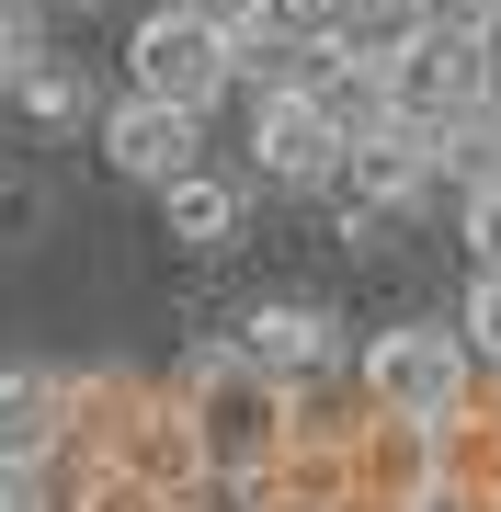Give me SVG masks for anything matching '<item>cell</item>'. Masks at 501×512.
I'll list each match as a JSON object with an SVG mask.
<instances>
[{
    "mask_svg": "<svg viewBox=\"0 0 501 512\" xmlns=\"http://www.w3.org/2000/svg\"><path fill=\"white\" fill-rule=\"evenodd\" d=\"M422 160H433V183H445L456 205L501 194V103H467V114H445V126H422Z\"/></svg>",
    "mask_w": 501,
    "mask_h": 512,
    "instance_id": "obj_11",
    "label": "cell"
},
{
    "mask_svg": "<svg viewBox=\"0 0 501 512\" xmlns=\"http://www.w3.org/2000/svg\"><path fill=\"white\" fill-rule=\"evenodd\" d=\"M171 205V239H240V183L228 171H183V183H160Z\"/></svg>",
    "mask_w": 501,
    "mask_h": 512,
    "instance_id": "obj_13",
    "label": "cell"
},
{
    "mask_svg": "<svg viewBox=\"0 0 501 512\" xmlns=\"http://www.w3.org/2000/svg\"><path fill=\"white\" fill-rule=\"evenodd\" d=\"M80 12H92V0H80Z\"/></svg>",
    "mask_w": 501,
    "mask_h": 512,
    "instance_id": "obj_21",
    "label": "cell"
},
{
    "mask_svg": "<svg viewBox=\"0 0 501 512\" xmlns=\"http://www.w3.org/2000/svg\"><path fill=\"white\" fill-rule=\"evenodd\" d=\"M342 478H353V501H365V512H399L410 490L445 478V444H433V421L365 410V421H353V444H342Z\"/></svg>",
    "mask_w": 501,
    "mask_h": 512,
    "instance_id": "obj_9",
    "label": "cell"
},
{
    "mask_svg": "<svg viewBox=\"0 0 501 512\" xmlns=\"http://www.w3.org/2000/svg\"><path fill=\"white\" fill-rule=\"evenodd\" d=\"M467 387H479V365H467L456 319H399V330L353 342V399L388 410V421H445Z\"/></svg>",
    "mask_w": 501,
    "mask_h": 512,
    "instance_id": "obj_2",
    "label": "cell"
},
{
    "mask_svg": "<svg viewBox=\"0 0 501 512\" xmlns=\"http://www.w3.org/2000/svg\"><path fill=\"white\" fill-rule=\"evenodd\" d=\"M456 342H467V365H479L501 387V274H467V308H456Z\"/></svg>",
    "mask_w": 501,
    "mask_h": 512,
    "instance_id": "obj_15",
    "label": "cell"
},
{
    "mask_svg": "<svg viewBox=\"0 0 501 512\" xmlns=\"http://www.w3.org/2000/svg\"><path fill=\"white\" fill-rule=\"evenodd\" d=\"M183 410H194L205 478H274V456H285V421H297V399H285L274 376H251L240 353H205V365L183 376Z\"/></svg>",
    "mask_w": 501,
    "mask_h": 512,
    "instance_id": "obj_1",
    "label": "cell"
},
{
    "mask_svg": "<svg viewBox=\"0 0 501 512\" xmlns=\"http://www.w3.org/2000/svg\"><path fill=\"white\" fill-rule=\"evenodd\" d=\"M57 512H171V501H160V490H137L114 456H69V501H57Z\"/></svg>",
    "mask_w": 501,
    "mask_h": 512,
    "instance_id": "obj_14",
    "label": "cell"
},
{
    "mask_svg": "<svg viewBox=\"0 0 501 512\" xmlns=\"http://www.w3.org/2000/svg\"><path fill=\"white\" fill-rule=\"evenodd\" d=\"M251 171H262V183H285V194H331L342 126H331L308 92H251Z\"/></svg>",
    "mask_w": 501,
    "mask_h": 512,
    "instance_id": "obj_6",
    "label": "cell"
},
{
    "mask_svg": "<svg viewBox=\"0 0 501 512\" xmlns=\"http://www.w3.org/2000/svg\"><path fill=\"white\" fill-rule=\"evenodd\" d=\"M433 444H445V478H456V490H479V501L501 512V399L467 387V399L433 421Z\"/></svg>",
    "mask_w": 501,
    "mask_h": 512,
    "instance_id": "obj_12",
    "label": "cell"
},
{
    "mask_svg": "<svg viewBox=\"0 0 501 512\" xmlns=\"http://www.w3.org/2000/svg\"><path fill=\"white\" fill-rule=\"evenodd\" d=\"M467 262H479V274H501V194H467Z\"/></svg>",
    "mask_w": 501,
    "mask_h": 512,
    "instance_id": "obj_18",
    "label": "cell"
},
{
    "mask_svg": "<svg viewBox=\"0 0 501 512\" xmlns=\"http://www.w3.org/2000/svg\"><path fill=\"white\" fill-rule=\"evenodd\" d=\"M171 12H194L217 46H251V35H274V0H171Z\"/></svg>",
    "mask_w": 501,
    "mask_h": 512,
    "instance_id": "obj_17",
    "label": "cell"
},
{
    "mask_svg": "<svg viewBox=\"0 0 501 512\" xmlns=\"http://www.w3.org/2000/svg\"><path fill=\"white\" fill-rule=\"evenodd\" d=\"M331 194H342V217L353 228H376V217H399V205H422L433 194V160H422V126H365V137H342V171H331Z\"/></svg>",
    "mask_w": 501,
    "mask_h": 512,
    "instance_id": "obj_7",
    "label": "cell"
},
{
    "mask_svg": "<svg viewBox=\"0 0 501 512\" xmlns=\"http://www.w3.org/2000/svg\"><path fill=\"white\" fill-rule=\"evenodd\" d=\"M376 80H388V114H399V126H445V114L479 103V35H456V23H410V35L376 57Z\"/></svg>",
    "mask_w": 501,
    "mask_h": 512,
    "instance_id": "obj_3",
    "label": "cell"
},
{
    "mask_svg": "<svg viewBox=\"0 0 501 512\" xmlns=\"http://www.w3.org/2000/svg\"><path fill=\"white\" fill-rule=\"evenodd\" d=\"M126 92L137 103H183V114H217V92H240L228 80V46L205 35L194 12H149L126 46Z\"/></svg>",
    "mask_w": 501,
    "mask_h": 512,
    "instance_id": "obj_4",
    "label": "cell"
},
{
    "mask_svg": "<svg viewBox=\"0 0 501 512\" xmlns=\"http://www.w3.org/2000/svg\"><path fill=\"white\" fill-rule=\"evenodd\" d=\"M0 512H46V467H0Z\"/></svg>",
    "mask_w": 501,
    "mask_h": 512,
    "instance_id": "obj_20",
    "label": "cell"
},
{
    "mask_svg": "<svg viewBox=\"0 0 501 512\" xmlns=\"http://www.w3.org/2000/svg\"><path fill=\"white\" fill-rule=\"evenodd\" d=\"M12 103L35 114V126H80V114H92V103H80V80H69V69H23V80H12Z\"/></svg>",
    "mask_w": 501,
    "mask_h": 512,
    "instance_id": "obj_16",
    "label": "cell"
},
{
    "mask_svg": "<svg viewBox=\"0 0 501 512\" xmlns=\"http://www.w3.org/2000/svg\"><path fill=\"white\" fill-rule=\"evenodd\" d=\"M80 444V376L0 365V467H57Z\"/></svg>",
    "mask_w": 501,
    "mask_h": 512,
    "instance_id": "obj_10",
    "label": "cell"
},
{
    "mask_svg": "<svg viewBox=\"0 0 501 512\" xmlns=\"http://www.w3.org/2000/svg\"><path fill=\"white\" fill-rule=\"evenodd\" d=\"M23 69H35V35H23V12H12V0H0V92H12Z\"/></svg>",
    "mask_w": 501,
    "mask_h": 512,
    "instance_id": "obj_19",
    "label": "cell"
},
{
    "mask_svg": "<svg viewBox=\"0 0 501 512\" xmlns=\"http://www.w3.org/2000/svg\"><path fill=\"white\" fill-rule=\"evenodd\" d=\"M228 353H240L251 376H274L285 399H308V387H331V376L353 365L342 319H331V308H297V296H274V308H251V319H240V342H228Z\"/></svg>",
    "mask_w": 501,
    "mask_h": 512,
    "instance_id": "obj_5",
    "label": "cell"
},
{
    "mask_svg": "<svg viewBox=\"0 0 501 512\" xmlns=\"http://www.w3.org/2000/svg\"><path fill=\"white\" fill-rule=\"evenodd\" d=\"M92 137H103V160L126 171V183H183V171H205V114H183V103H103L92 114Z\"/></svg>",
    "mask_w": 501,
    "mask_h": 512,
    "instance_id": "obj_8",
    "label": "cell"
}]
</instances>
